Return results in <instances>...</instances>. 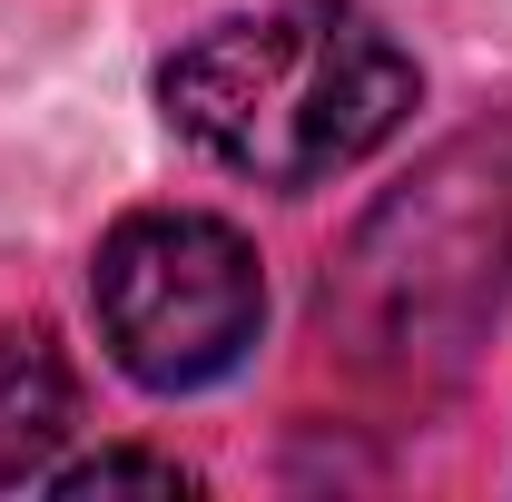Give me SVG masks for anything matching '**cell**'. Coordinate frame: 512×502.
Returning a JSON list of instances; mask_svg holds the SVG:
<instances>
[{"mask_svg":"<svg viewBox=\"0 0 512 502\" xmlns=\"http://www.w3.org/2000/svg\"><path fill=\"white\" fill-rule=\"evenodd\" d=\"M158 99L217 168L256 188H316L404 128L414 60L355 0H276L256 20H217L207 40H188Z\"/></svg>","mask_w":512,"mask_h":502,"instance_id":"obj_1","label":"cell"},{"mask_svg":"<svg viewBox=\"0 0 512 502\" xmlns=\"http://www.w3.org/2000/svg\"><path fill=\"white\" fill-rule=\"evenodd\" d=\"M512 296V128L434 148L325 276L335 345L394 384L453 375Z\"/></svg>","mask_w":512,"mask_h":502,"instance_id":"obj_2","label":"cell"},{"mask_svg":"<svg viewBox=\"0 0 512 502\" xmlns=\"http://www.w3.org/2000/svg\"><path fill=\"white\" fill-rule=\"evenodd\" d=\"M89 306H99L119 375H138L148 394H197L256 345L266 276H256V247L227 217L138 207L109 227V247L89 266Z\"/></svg>","mask_w":512,"mask_h":502,"instance_id":"obj_3","label":"cell"},{"mask_svg":"<svg viewBox=\"0 0 512 502\" xmlns=\"http://www.w3.org/2000/svg\"><path fill=\"white\" fill-rule=\"evenodd\" d=\"M69 434V365L50 335L0 325V483L50 473V453Z\"/></svg>","mask_w":512,"mask_h":502,"instance_id":"obj_4","label":"cell"},{"mask_svg":"<svg viewBox=\"0 0 512 502\" xmlns=\"http://www.w3.org/2000/svg\"><path fill=\"white\" fill-rule=\"evenodd\" d=\"M60 493H188V473L158 453H89L60 473Z\"/></svg>","mask_w":512,"mask_h":502,"instance_id":"obj_5","label":"cell"}]
</instances>
